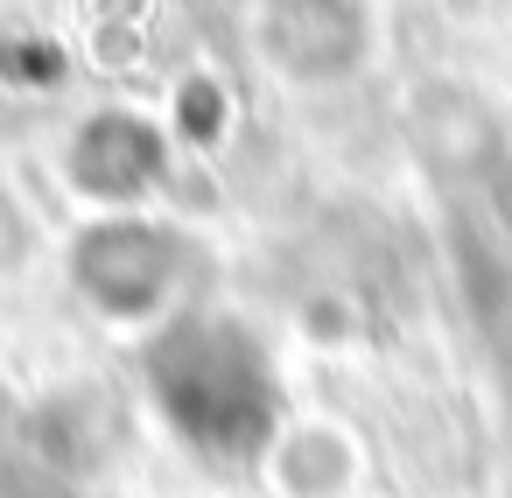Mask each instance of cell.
I'll list each match as a JSON object with an SVG mask.
<instances>
[{
  "label": "cell",
  "mask_w": 512,
  "mask_h": 498,
  "mask_svg": "<svg viewBox=\"0 0 512 498\" xmlns=\"http://www.w3.org/2000/svg\"><path fill=\"white\" fill-rule=\"evenodd\" d=\"M148 386H155V407L176 421V435L211 449V456H253L274 428V407H281L267 351L225 316L169 323L155 337Z\"/></svg>",
  "instance_id": "1"
}]
</instances>
